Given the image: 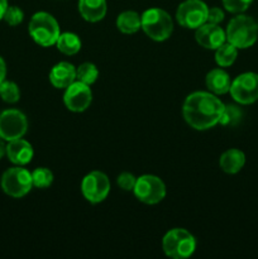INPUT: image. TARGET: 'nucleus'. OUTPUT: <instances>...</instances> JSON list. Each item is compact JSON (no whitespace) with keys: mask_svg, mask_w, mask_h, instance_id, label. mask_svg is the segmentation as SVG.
<instances>
[{"mask_svg":"<svg viewBox=\"0 0 258 259\" xmlns=\"http://www.w3.org/2000/svg\"><path fill=\"white\" fill-rule=\"evenodd\" d=\"M224 106L220 99L210 91H195L185 99L182 114L191 128L207 131L219 124Z\"/></svg>","mask_w":258,"mask_h":259,"instance_id":"f257e3e1","label":"nucleus"},{"mask_svg":"<svg viewBox=\"0 0 258 259\" xmlns=\"http://www.w3.org/2000/svg\"><path fill=\"white\" fill-rule=\"evenodd\" d=\"M225 35L227 42L232 43L238 50L249 48L258 38V24L253 18L239 14L230 20L225 30Z\"/></svg>","mask_w":258,"mask_h":259,"instance_id":"f03ea898","label":"nucleus"},{"mask_svg":"<svg viewBox=\"0 0 258 259\" xmlns=\"http://www.w3.org/2000/svg\"><path fill=\"white\" fill-rule=\"evenodd\" d=\"M28 32L32 39L40 47L56 45L61 34L60 24L53 15L46 12H38L30 18Z\"/></svg>","mask_w":258,"mask_h":259,"instance_id":"7ed1b4c3","label":"nucleus"},{"mask_svg":"<svg viewBox=\"0 0 258 259\" xmlns=\"http://www.w3.org/2000/svg\"><path fill=\"white\" fill-rule=\"evenodd\" d=\"M142 29L151 39L163 42L171 37L174 32V22L171 15L159 8L147 9L141 15Z\"/></svg>","mask_w":258,"mask_h":259,"instance_id":"20e7f679","label":"nucleus"},{"mask_svg":"<svg viewBox=\"0 0 258 259\" xmlns=\"http://www.w3.org/2000/svg\"><path fill=\"white\" fill-rule=\"evenodd\" d=\"M164 254L174 259H185L194 254L196 249L195 237L186 229L175 228L167 232L162 239Z\"/></svg>","mask_w":258,"mask_h":259,"instance_id":"39448f33","label":"nucleus"},{"mask_svg":"<svg viewBox=\"0 0 258 259\" xmlns=\"http://www.w3.org/2000/svg\"><path fill=\"white\" fill-rule=\"evenodd\" d=\"M32 172L23 166L8 168L2 176V189L8 196L20 199L32 190Z\"/></svg>","mask_w":258,"mask_h":259,"instance_id":"423d86ee","label":"nucleus"},{"mask_svg":"<svg viewBox=\"0 0 258 259\" xmlns=\"http://www.w3.org/2000/svg\"><path fill=\"white\" fill-rule=\"evenodd\" d=\"M133 192L134 196L143 204L154 205L161 202L166 196V185L154 175H143L137 177Z\"/></svg>","mask_w":258,"mask_h":259,"instance_id":"0eeeda50","label":"nucleus"},{"mask_svg":"<svg viewBox=\"0 0 258 259\" xmlns=\"http://www.w3.org/2000/svg\"><path fill=\"white\" fill-rule=\"evenodd\" d=\"M209 8L202 0H185L176 10V19L187 29H197L206 23Z\"/></svg>","mask_w":258,"mask_h":259,"instance_id":"6e6552de","label":"nucleus"},{"mask_svg":"<svg viewBox=\"0 0 258 259\" xmlns=\"http://www.w3.org/2000/svg\"><path fill=\"white\" fill-rule=\"evenodd\" d=\"M230 95L242 105L253 104L258 100V73L244 72L232 81Z\"/></svg>","mask_w":258,"mask_h":259,"instance_id":"1a4fd4ad","label":"nucleus"},{"mask_svg":"<svg viewBox=\"0 0 258 259\" xmlns=\"http://www.w3.org/2000/svg\"><path fill=\"white\" fill-rule=\"evenodd\" d=\"M81 192L91 204L103 202L110 192V181L104 172L93 171L82 179Z\"/></svg>","mask_w":258,"mask_h":259,"instance_id":"9d476101","label":"nucleus"},{"mask_svg":"<svg viewBox=\"0 0 258 259\" xmlns=\"http://www.w3.org/2000/svg\"><path fill=\"white\" fill-rule=\"evenodd\" d=\"M28 131V120L24 114L17 109H8L0 114V137L10 142L23 138Z\"/></svg>","mask_w":258,"mask_h":259,"instance_id":"9b49d317","label":"nucleus"},{"mask_svg":"<svg viewBox=\"0 0 258 259\" xmlns=\"http://www.w3.org/2000/svg\"><path fill=\"white\" fill-rule=\"evenodd\" d=\"M93 101V93L89 85L81 81H73L70 86L65 89L63 94V103L68 110L73 113H82Z\"/></svg>","mask_w":258,"mask_h":259,"instance_id":"f8f14e48","label":"nucleus"},{"mask_svg":"<svg viewBox=\"0 0 258 259\" xmlns=\"http://www.w3.org/2000/svg\"><path fill=\"white\" fill-rule=\"evenodd\" d=\"M195 39L201 47L215 51L223 43L227 42V35H225V30L219 27V24L206 22L196 29Z\"/></svg>","mask_w":258,"mask_h":259,"instance_id":"ddd939ff","label":"nucleus"},{"mask_svg":"<svg viewBox=\"0 0 258 259\" xmlns=\"http://www.w3.org/2000/svg\"><path fill=\"white\" fill-rule=\"evenodd\" d=\"M33 147L25 139L18 138L7 144V156L12 163L17 166H25L33 158Z\"/></svg>","mask_w":258,"mask_h":259,"instance_id":"4468645a","label":"nucleus"},{"mask_svg":"<svg viewBox=\"0 0 258 259\" xmlns=\"http://www.w3.org/2000/svg\"><path fill=\"white\" fill-rule=\"evenodd\" d=\"M50 81L56 89H66L76 81V67L70 62H58L50 71Z\"/></svg>","mask_w":258,"mask_h":259,"instance_id":"2eb2a0df","label":"nucleus"},{"mask_svg":"<svg viewBox=\"0 0 258 259\" xmlns=\"http://www.w3.org/2000/svg\"><path fill=\"white\" fill-rule=\"evenodd\" d=\"M106 0H78V12L86 22H100L106 15Z\"/></svg>","mask_w":258,"mask_h":259,"instance_id":"dca6fc26","label":"nucleus"},{"mask_svg":"<svg viewBox=\"0 0 258 259\" xmlns=\"http://www.w3.org/2000/svg\"><path fill=\"white\" fill-rule=\"evenodd\" d=\"M205 83H206L207 90L214 95H224V94L229 93L232 81H230V76L228 75V72H225L222 68H214L207 72Z\"/></svg>","mask_w":258,"mask_h":259,"instance_id":"f3484780","label":"nucleus"},{"mask_svg":"<svg viewBox=\"0 0 258 259\" xmlns=\"http://www.w3.org/2000/svg\"><path fill=\"white\" fill-rule=\"evenodd\" d=\"M245 163V154L243 153L240 149L230 148L225 151L224 153L220 156L219 164L220 168L225 172V174L234 175L238 174L240 169L243 168Z\"/></svg>","mask_w":258,"mask_h":259,"instance_id":"a211bd4d","label":"nucleus"},{"mask_svg":"<svg viewBox=\"0 0 258 259\" xmlns=\"http://www.w3.org/2000/svg\"><path fill=\"white\" fill-rule=\"evenodd\" d=\"M116 27L124 34H133L142 28L141 15L133 10L120 13L116 18Z\"/></svg>","mask_w":258,"mask_h":259,"instance_id":"6ab92c4d","label":"nucleus"},{"mask_svg":"<svg viewBox=\"0 0 258 259\" xmlns=\"http://www.w3.org/2000/svg\"><path fill=\"white\" fill-rule=\"evenodd\" d=\"M56 46H57V50L63 55L73 56L81 50V39L75 33H61Z\"/></svg>","mask_w":258,"mask_h":259,"instance_id":"aec40b11","label":"nucleus"},{"mask_svg":"<svg viewBox=\"0 0 258 259\" xmlns=\"http://www.w3.org/2000/svg\"><path fill=\"white\" fill-rule=\"evenodd\" d=\"M238 56V48L232 43L225 42L215 50V62L220 67H229L235 62Z\"/></svg>","mask_w":258,"mask_h":259,"instance_id":"412c9836","label":"nucleus"},{"mask_svg":"<svg viewBox=\"0 0 258 259\" xmlns=\"http://www.w3.org/2000/svg\"><path fill=\"white\" fill-rule=\"evenodd\" d=\"M99 77V70L94 63L83 62L76 68V80L86 83V85H93L96 82Z\"/></svg>","mask_w":258,"mask_h":259,"instance_id":"4be33fe9","label":"nucleus"},{"mask_svg":"<svg viewBox=\"0 0 258 259\" xmlns=\"http://www.w3.org/2000/svg\"><path fill=\"white\" fill-rule=\"evenodd\" d=\"M0 98L8 104H15L20 99V90L13 81L4 80L0 83Z\"/></svg>","mask_w":258,"mask_h":259,"instance_id":"5701e85b","label":"nucleus"},{"mask_svg":"<svg viewBox=\"0 0 258 259\" xmlns=\"http://www.w3.org/2000/svg\"><path fill=\"white\" fill-rule=\"evenodd\" d=\"M33 186L37 189H48L53 182V174L46 167H38L32 172Z\"/></svg>","mask_w":258,"mask_h":259,"instance_id":"b1692460","label":"nucleus"},{"mask_svg":"<svg viewBox=\"0 0 258 259\" xmlns=\"http://www.w3.org/2000/svg\"><path fill=\"white\" fill-rule=\"evenodd\" d=\"M242 118V111L238 106L235 105H227L224 106V111L222 114L219 124L222 125H234Z\"/></svg>","mask_w":258,"mask_h":259,"instance_id":"393cba45","label":"nucleus"},{"mask_svg":"<svg viewBox=\"0 0 258 259\" xmlns=\"http://www.w3.org/2000/svg\"><path fill=\"white\" fill-rule=\"evenodd\" d=\"M3 19H4L8 24L12 25V27H17V25H19L20 23L23 22V19H24V13H23V10L20 9L19 7H15V5L8 7L7 10H5V14Z\"/></svg>","mask_w":258,"mask_h":259,"instance_id":"a878e982","label":"nucleus"},{"mask_svg":"<svg viewBox=\"0 0 258 259\" xmlns=\"http://www.w3.org/2000/svg\"><path fill=\"white\" fill-rule=\"evenodd\" d=\"M253 0H223V5L229 13L240 14L249 8Z\"/></svg>","mask_w":258,"mask_h":259,"instance_id":"bb28decb","label":"nucleus"},{"mask_svg":"<svg viewBox=\"0 0 258 259\" xmlns=\"http://www.w3.org/2000/svg\"><path fill=\"white\" fill-rule=\"evenodd\" d=\"M137 177L131 172H121L116 179V184L124 191H133L134 186H136Z\"/></svg>","mask_w":258,"mask_h":259,"instance_id":"cd10ccee","label":"nucleus"},{"mask_svg":"<svg viewBox=\"0 0 258 259\" xmlns=\"http://www.w3.org/2000/svg\"><path fill=\"white\" fill-rule=\"evenodd\" d=\"M224 20V12H223L220 8L214 7L209 8V12H207V23H212V24H220V23Z\"/></svg>","mask_w":258,"mask_h":259,"instance_id":"c85d7f7f","label":"nucleus"},{"mask_svg":"<svg viewBox=\"0 0 258 259\" xmlns=\"http://www.w3.org/2000/svg\"><path fill=\"white\" fill-rule=\"evenodd\" d=\"M5 77H7V65L3 57H0V83L5 80Z\"/></svg>","mask_w":258,"mask_h":259,"instance_id":"c756f323","label":"nucleus"},{"mask_svg":"<svg viewBox=\"0 0 258 259\" xmlns=\"http://www.w3.org/2000/svg\"><path fill=\"white\" fill-rule=\"evenodd\" d=\"M8 7H9L8 5V0H0V20L4 18L5 10H7Z\"/></svg>","mask_w":258,"mask_h":259,"instance_id":"7c9ffc66","label":"nucleus"},{"mask_svg":"<svg viewBox=\"0 0 258 259\" xmlns=\"http://www.w3.org/2000/svg\"><path fill=\"white\" fill-rule=\"evenodd\" d=\"M7 154V144H5L4 139L0 137V159Z\"/></svg>","mask_w":258,"mask_h":259,"instance_id":"2f4dec72","label":"nucleus"}]
</instances>
